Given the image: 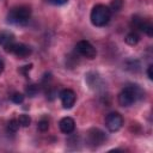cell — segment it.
<instances>
[{"instance_id":"obj_21","label":"cell","mask_w":153,"mask_h":153,"mask_svg":"<svg viewBox=\"0 0 153 153\" xmlns=\"http://www.w3.org/2000/svg\"><path fill=\"white\" fill-rule=\"evenodd\" d=\"M152 69H153V66L152 65H149L148 66V68H147V75H148V78L152 80L153 79V72H152Z\"/></svg>"},{"instance_id":"obj_5","label":"cell","mask_w":153,"mask_h":153,"mask_svg":"<svg viewBox=\"0 0 153 153\" xmlns=\"http://www.w3.org/2000/svg\"><path fill=\"white\" fill-rule=\"evenodd\" d=\"M75 50L78 51L79 55H81V56H84V57H86V59H88V60L94 59L96 55H97L96 48H94L88 41H85V39L79 41V42L76 43Z\"/></svg>"},{"instance_id":"obj_14","label":"cell","mask_w":153,"mask_h":153,"mask_svg":"<svg viewBox=\"0 0 153 153\" xmlns=\"http://www.w3.org/2000/svg\"><path fill=\"white\" fill-rule=\"evenodd\" d=\"M18 122H19V126H20V127L26 128V127H29V126H30V123H31V118H30V116H29V115L23 114V115H20V116H19Z\"/></svg>"},{"instance_id":"obj_7","label":"cell","mask_w":153,"mask_h":153,"mask_svg":"<svg viewBox=\"0 0 153 153\" xmlns=\"http://www.w3.org/2000/svg\"><path fill=\"white\" fill-rule=\"evenodd\" d=\"M105 126L110 131H117L123 126V117L118 112H110L105 117Z\"/></svg>"},{"instance_id":"obj_3","label":"cell","mask_w":153,"mask_h":153,"mask_svg":"<svg viewBox=\"0 0 153 153\" xmlns=\"http://www.w3.org/2000/svg\"><path fill=\"white\" fill-rule=\"evenodd\" d=\"M111 18V11L108 6L103 5V4H98L96 5L92 11H91V14H90V19H91V23L94 25V26H104L109 23Z\"/></svg>"},{"instance_id":"obj_4","label":"cell","mask_w":153,"mask_h":153,"mask_svg":"<svg viewBox=\"0 0 153 153\" xmlns=\"http://www.w3.org/2000/svg\"><path fill=\"white\" fill-rule=\"evenodd\" d=\"M5 48V51L7 53H11V54H14L16 56L18 57H27L30 54H31V48L24 43H16V42H12L7 45L4 47Z\"/></svg>"},{"instance_id":"obj_19","label":"cell","mask_w":153,"mask_h":153,"mask_svg":"<svg viewBox=\"0 0 153 153\" xmlns=\"http://www.w3.org/2000/svg\"><path fill=\"white\" fill-rule=\"evenodd\" d=\"M31 68H32V65L30 63V65H26V66H23V67H22V68L19 69V72H20V73H23L24 75H27V73L30 72V69H31Z\"/></svg>"},{"instance_id":"obj_8","label":"cell","mask_w":153,"mask_h":153,"mask_svg":"<svg viewBox=\"0 0 153 153\" xmlns=\"http://www.w3.org/2000/svg\"><path fill=\"white\" fill-rule=\"evenodd\" d=\"M131 24H133L134 27L141 30V31L145 32L147 36H149V37L153 36V25H152L151 22L145 20L143 18H140V17L135 16V17H133V22H131Z\"/></svg>"},{"instance_id":"obj_11","label":"cell","mask_w":153,"mask_h":153,"mask_svg":"<svg viewBox=\"0 0 153 153\" xmlns=\"http://www.w3.org/2000/svg\"><path fill=\"white\" fill-rule=\"evenodd\" d=\"M12 42H14V36L11 32H6V31L0 32V45L5 47Z\"/></svg>"},{"instance_id":"obj_20","label":"cell","mask_w":153,"mask_h":153,"mask_svg":"<svg viewBox=\"0 0 153 153\" xmlns=\"http://www.w3.org/2000/svg\"><path fill=\"white\" fill-rule=\"evenodd\" d=\"M68 0H48V2H50L51 5H56V6H61V5H65L67 4Z\"/></svg>"},{"instance_id":"obj_10","label":"cell","mask_w":153,"mask_h":153,"mask_svg":"<svg viewBox=\"0 0 153 153\" xmlns=\"http://www.w3.org/2000/svg\"><path fill=\"white\" fill-rule=\"evenodd\" d=\"M59 128H60V130L63 134H69V133H72L74 130L75 122H74V120L72 117H68V116L67 117H63L59 122Z\"/></svg>"},{"instance_id":"obj_1","label":"cell","mask_w":153,"mask_h":153,"mask_svg":"<svg viewBox=\"0 0 153 153\" xmlns=\"http://www.w3.org/2000/svg\"><path fill=\"white\" fill-rule=\"evenodd\" d=\"M143 97V91L137 85H127L118 94V104L121 106H130L137 99Z\"/></svg>"},{"instance_id":"obj_15","label":"cell","mask_w":153,"mask_h":153,"mask_svg":"<svg viewBox=\"0 0 153 153\" xmlns=\"http://www.w3.org/2000/svg\"><path fill=\"white\" fill-rule=\"evenodd\" d=\"M123 6V0H112L110 4V11L111 12H118Z\"/></svg>"},{"instance_id":"obj_18","label":"cell","mask_w":153,"mask_h":153,"mask_svg":"<svg viewBox=\"0 0 153 153\" xmlns=\"http://www.w3.org/2000/svg\"><path fill=\"white\" fill-rule=\"evenodd\" d=\"M11 100L16 104H22L24 102V94L23 93H19V92H14L12 96H11Z\"/></svg>"},{"instance_id":"obj_6","label":"cell","mask_w":153,"mask_h":153,"mask_svg":"<svg viewBox=\"0 0 153 153\" xmlns=\"http://www.w3.org/2000/svg\"><path fill=\"white\" fill-rule=\"evenodd\" d=\"M105 140H106V135L104 134V131H102L98 128H92L87 133V145L92 148L103 145Z\"/></svg>"},{"instance_id":"obj_12","label":"cell","mask_w":153,"mask_h":153,"mask_svg":"<svg viewBox=\"0 0 153 153\" xmlns=\"http://www.w3.org/2000/svg\"><path fill=\"white\" fill-rule=\"evenodd\" d=\"M124 41H126V43L129 44V45H135V44L139 43V41H140V36H139L135 31H131V32H129V33L126 36Z\"/></svg>"},{"instance_id":"obj_16","label":"cell","mask_w":153,"mask_h":153,"mask_svg":"<svg viewBox=\"0 0 153 153\" xmlns=\"http://www.w3.org/2000/svg\"><path fill=\"white\" fill-rule=\"evenodd\" d=\"M18 129H19V122H18V120L12 118L8 122V124H7V130L11 131V133H16Z\"/></svg>"},{"instance_id":"obj_22","label":"cell","mask_w":153,"mask_h":153,"mask_svg":"<svg viewBox=\"0 0 153 153\" xmlns=\"http://www.w3.org/2000/svg\"><path fill=\"white\" fill-rule=\"evenodd\" d=\"M2 71H4V62L0 60V74L2 73Z\"/></svg>"},{"instance_id":"obj_17","label":"cell","mask_w":153,"mask_h":153,"mask_svg":"<svg viewBox=\"0 0 153 153\" xmlns=\"http://www.w3.org/2000/svg\"><path fill=\"white\" fill-rule=\"evenodd\" d=\"M38 129L41 131H47L49 129V120L45 118V117L41 118L39 122H38Z\"/></svg>"},{"instance_id":"obj_13","label":"cell","mask_w":153,"mask_h":153,"mask_svg":"<svg viewBox=\"0 0 153 153\" xmlns=\"http://www.w3.org/2000/svg\"><path fill=\"white\" fill-rule=\"evenodd\" d=\"M38 90H39L38 85H35V84L27 85L26 88H25V93H26L29 97H35V96L38 93Z\"/></svg>"},{"instance_id":"obj_2","label":"cell","mask_w":153,"mask_h":153,"mask_svg":"<svg viewBox=\"0 0 153 153\" xmlns=\"http://www.w3.org/2000/svg\"><path fill=\"white\" fill-rule=\"evenodd\" d=\"M31 17V8L26 5H20L11 8L7 13V22L14 25H26Z\"/></svg>"},{"instance_id":"obj_9","label":"cell","mask_w":153,"mask_h":153,"mask_svg":"<svg viewBox=\"0 0 153 153\" xmlns=\"http://www.w3.org/2000/svg\"><path fill=\"white\" fill-rule=\"evenodd\" d=\"M60 99H61V103H62V106L65 109H71L74 103H75V99H76V94L73 90L71 88H65L60 92Z\"/></svg>"}]
</instances>
